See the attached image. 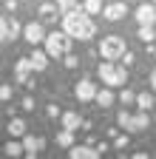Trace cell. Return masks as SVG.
<instances>
[{
    "mask_svg": "<svg viewBox=\"0 0 156 159\" xmlns=\"http://www.w3.org/2000/svg\"><path fill=\"white\" fill-rule=\"evenodd\" d=\"M63 31H68L74 40H91L96 34V23L91 20V14H85L80 6H77L74 11L63 14Z\"/></svg>",
    "mask_w": 156,
    "mask_h": 159,
    "instance_id": "obj_1",
    "label": "cell"
},
{
    "mask_svg": "<svg viewBox=\"0 0 156 159\" xmlns=\"http://www.w3.org/2000/svg\"><path fill=\"white\" fill-rule=\"evenodd\" d=\"M100 80H102L108 88L125 85L128 83V68L125 66H116V60H105V63L100 66Z\"/></svg>",
    "mask_w": 156,
    "mask_h": 159,
    "instance_id": "obj_2",
    "label": "cell"
},
{
    "mask_svg": "<svg viewBox=\"0 0 156 159\" xmlns=\"http://www.w3.org/2000/svg\"><path fill=\"white\" fill-rule=\"evenodd\" d=\"M46 51H48V57H65L68 51H71V43H74V37L68 34V31H51V34H46Z\"/></svg>",
    "mask_w": 156,
    "mask_h": 159,
    "instance_id": "obj_3",
    "label": "cell"
},
{
    "mask_svg": "<svg viewBox=\"0 0 156 159\" xmlns=\"http://www.w3.org/2000/svg\"><path fill=\"white\" fill-rule=\"evenodd\" d=\"M116 122H119V128H125L128 134H139V131H148V125H150V116H148V111H139V114L119 111Z\"/></svg>",
    "mask_w": 156,
    "mask_h": 159,
    "instance_id": "obj_4",
    "label": "cell"
},
{
    "mask_svg": "<svg viewBox=\"0 0 156 159\" xmlns=\"http://www.w3.org/2000/svg\"><path fill=\"white\" fill-rule=\"evenodd\" d=\"M125 51H128V46H125V37L122 34H105L102 43H100L102 60H119Z\"/></svg>",
    "mask_w": 156,
    "mask_h": 159,
    "instance_id": "obj_5",
    "label": "cell"
},
{
    "mask_svg": "<svg viewBox=\"0 0 156 159\" xmlns=\"http://www.w3.org/2000/svg\"><path fill=\"white\" fill-rule=\"evenodd\" d=\"M31 60L29 57H20V60H17V63H14V80H17V83H26L29 88H34V80H31Z\"/></svg>",
    "mask_w": 156,
    "mask_h": 159,
    "instance_id": "obj_6",
    "label": "cell"
},
{
    "mask_svg": "<svg viewBox=\"0 0 156 159\" xmlns=\"http://www.w3.org/2000/svg\"><path fill=\"white\" fill-rule=\"evenodd\" d=\"M23 37L29 40L31 46L43 43V40H46V29H43V23H37V20H31V23H26V26H23Z\"/></svg>",
    "mask_w": 156,
    "mask_h": 159,
    "instance_id": "obj_7",
    "label": "cell"
},
{
    "mask_svg": "<svg viewBox=\"0 0 156 159\" xmlns=\"http://www.w3.org/2000/svg\"><path fill=\"white\" fill-rule=\"evenodd\" d=\"M136 23L139 26H153L156 23V3H142V6H136Z\"/></svg>",
    "mask_w": 156,
    "mask_h": 159,
    "instance_id": "obj_8",
    "label": "cell"
},
{
    "mask_svg": "<svg viewBox=\"0 0 156 159\" xmlns=\"http://www.w3.org/2000/svg\"><path fill=\"white\" fill-rule=\"evenodd\" d=\"M68 156H71V159H100L102 151L94 148V145H71V148H68Z\"/></svg>",
    "mask_w": 156,
    "mask_h": 159,
    "instance_id": "obj_9",
    "label": "cell"
},
{
    "mask_svg": "<svg viewBox=\"0 0 156 159\" xmlns=\"http://www.w3.org/2000/svg\"><path fill=\"white\" fill-rule=\"evenodd\" d=\"M105 20H111V23H116V20H122L128 14V6H125V0H111V3L102 9Z\"/></svg>",
    "mask_w": 156,
    "mask_h": 159,
    "instance_id": "obj_10",
    "label": "cell"
},
{
    "mask_svg": "<svg viewBox=\"0 0 156 159\" xmlns=\"http://www.w3.org/2000/svg\"><path fill=\"white\" fill-rule=\"evenodd\" d=\"M74 97L80 99V102H91V99L96 97V83H91V80H80L74 88Z\"/></svg>",
    "mask_w": 156,
    "mask_h": 159,
    "instance_id": "obj_11",
    "label": "cell"
},
{
    "mask_svg": "<svg viewBox=\"0 0 156 159\" xmlns=\"http://www.w3.org/2000/svg\"><path fill=\"white\" fill-rule=\"evenodd\" d=\"M43 148H46V139H43V136H31V134H26V136H23V151H26V156H31V159H34Z\"/></svg>",
    "mask_w": 156,
    "mask_h": 159,
    "instance_id": "obj_12",
    "label": "cell"
},
{
    "mask_svg": "<svg viewBox=\"0 0 156 159\" xmlns=\"http://www.w3.org/2000/svg\"><path fill=\"white\" fill-rule=\"evenodd\" d=\"M60 116H63V128H68V131H77V128L82 125V116L77 114V111H65Z\"/></svg>",
    "mask_w": 156,
    "mask_h": 159,
    "instance_id": "obj_13",
    "label": "cell"
},
{
    "mask_svg": "<svg viewBox=\"0 0 156 159\" xmlns=\"http://www.w3.org/2000/svg\"><path fill=\"white\" fill-rule=\"evenodd\" d=\"M29 60H31V68L34 71H46L48 68V51H34Z\"/></svg>",
    "mask_w": 156,
    "mask_h": 159,
    "instance_id": "obj_14",
    "label": "cell"
},
{
    "mask_svg": "<svg viewBox=\"0 0 156 159\" xmlns=\"http://www.w3.org/2000/svg\"><path fill=\"white\" fill-rule=\"evenodd\" d=\"M114 99H116L114 91H111V88H102V91H96L94 102H96V105H102V108H111V105H114Z\"/></svg>",
    "mask_w": 156,
    "mask_h": 159,
    "instance_id": "obj_15",
    "label": "cell"
},
{
    "mask_svg": "<svg viewBox=\"0 0 156 159\" xmlns=\"http://www.w3.org/2000/svg\"><path fill=\"white\" fill-rule=\"evenodd\" d=\"M133 102H136V108H139V111H148V108H153V97H150L148 91H142V94H136Z\"/></svg>",
    "mask_w": 156,
    "mask_h": 159,
    "instance_id": "obj_16",
    "label": "cell"
},
{
    "mask_svg": "<svg viewBox=\"0 0 156 159\" xmlns=\"http://www.w3.org/2000/svg\"><path fill=\"white\" fill-rule=\"evenodd\" d=\"M9 134L11 136H26V122H23V119H9Z\"/></svg>",
    "mask_w": 156,
    "mask_h": 159,
    "instance_id": "obj_17",
    "label": "cell"
},
{
    "mask_svg": "<svg viewBox=\"0 0 156 159\" xmlns=\"http://www.w3.org/2000/svg\"><path fill=\"white\" fill-rule=\"evenodd\" d=\"M57 145H60V148H71V145H74V131L63 128L60 134H57Z\"/></svg>",
    "mask_w": 156,
    "mask_h": 159,
    "instance_id": "obj_18",
    "label": "cell"
},
{
    "mask_svg": "<svg viewBox=\"0 0 156 159\" xmlns=\"http://www.w3.org/2000/svg\"><path fill=\"white\" fill-rule=\"evenodd\" d=\"M40 14H43V20H54L57 17V3H40Z\"/></svg>",
    "mask_w": 156,
    "mask_h": 159,
    "instance_id": "obj_19",
    "label": "cell"
},
{
    "mask_svg": "<svg viewBox=\"0 0 156 159\" xmlns=\"http://www.w3.org/2000/svg\"><path fill=\"white\" fill-rule=\"evenodd\" d=\"M82 11L85 14H100L102 11V0H85V3H82Z\"/></svg>",
    "mask_w": 156,
    "mask_h": 159,
    "instance_id": "obj_20",
    "label": "cell"
},
{
    "mask_svg": "<svg viewBox=\"0 0 156 159\" xmlns=\"http://www.w3.org/2000/svg\"><path fill=\"white\" fill-rule=\"evenodd\" d=\"M6 156H23L26 151H23V142H6Z\"/></svg>",
    "mask_w": 156,
    "mask_h": 159,
    "instance_id": "obj_21",
    "label": "cell"
},
{
    "mask_svg": "<svg viewBox=\"0 0 156 159\" xmlns=\"http://www.w3.org/2000/svg\"><path fill=\"white\" fill-rule=\"evenodd\" d=\"M153 37H156L153 26H139V40L142 43H153Z\"/></svg>",
    "mask_w": 156,
    "mask_h": 159,
    "instance_id": "obj_22",
    "label": "cell"
},
{
    "mask_svg": "<svg viewBox=\"0 0 156 159\" xmlns=\"http://www.w3.org/2000/svg\"><path fill=\"white\" fill-rule=\"evenodd\" d=\"M20 34H23V26H20V23H17V20L11 17V20H9V40H17Z\"/></svg>",
    "mask_w": 156,
    "mask_h": 159,
    "instance_id": "obj_23",
    "label": "cell"
},
{
    "mask_svg": "<svg viewBox=\"0 0 156 159\" xmlns=\"http://www.w3.org/2000/svg\"><path fill=\"white\" fill-rule=\"evenodd\" d=\"M77 9V0H57V11L65 14V11H74Z\"/></svg>",
    "mask_w": 156,
    "mask_h": 159,
    "instance_id": "obj_24",
    "label": "cell"
},
{
    "mask_svg": "<svg viewBox=\"0 0 156 159\" xmlns=\"http://www.w3.org/2000/svg\"><path fill=\"white\" fill-rule=\"evenodd\" d=\"M3 40H9V20L0 17V43H3Z\"/></svg>",
    "mask_w": 156,
    "mask_h": 159,
    "instance_id": "obj_25",
    "label": "cell"
},
{
    "mask_svg": "<svg viewBox=\"0 0 156 159\" xmlns=\"http://www.w3.org/2000/svg\"><path fill=\"white\" fill-rule=\"evenodd\" d=\"M11 99V85H0V102H9Z\"/></svg>",
    "mask_w": 156,
    "mask_h": 159,
    "instance_id": "obj_26",
    "label": "cell"
},
{
    "mask_svg": "<svg viewBox=\"0 0 156 159\" xmlns=\"http://www.w3.org/2000/svg\"><path fill=\"white\" fill-rule=\"evenodd\" d=\"M119 99H122V102L128 105V102H133V99H136V94H133V91H128V88H122V94H119Z\"/></svg>",
    "mask_w": 156,
    "mask_h": 159,
    "instance_id": "obj_27",
    "label": "cell"
},
{
    "mask_svg": "<svg viewBox=\"0 0 156 159\" xmlns=\"http://www.w3.org/2000/svg\"><path fill=\"white\" fill-rule=\"evenodd\" d=\"M125 145H128V134H125V136H116V139H114V148H125Z\"/></svg>",
    "mask_w": 156,
    "mask_h": 159,
    "instance_id": "obj_28",
    "label": "cell"
},
{
    "mask_svg": "<svg viewBox=\"0 0 156 159\" xmlns=\"http://www.w3.org/2000/svg\"><path fill=\"white\" fill-rule=\"evenodd\" d=\"M23 108H26V111H34V99H31V97H23Z\"/></svg>",
    "mask_w": 156,
    "mask_h": 159,
    "instance_id": "obj_29",
    "label": "cell"
},
{
    "mask_svg": "<svg viewBox=\"0 0 156 159\" xmlns=\"http://www.w3.org/2000/svg\"><path fill=\"white\" fill-rule=\"evenodd\" d=\"M65 66H68V68H74V66H77V57H71V54H65Z\"/></svg>",
    "mask_w": 156,
    "mask_h": 159,
    "instance_id": "obj_30",
    "label": "cell"
},
{
    "mask_svg": "<svg viewBox=\"0 0 156 159\" xmlns=\"http://www.w3.org/2000/svg\"><path fill=\"white\" fill-rule=\"evenodd\" d=\"M150 88H153V91H156V68H153V71H150Z\"/></svg>",
    "mask_w": 156,
    "mask_h": 159,
    "instance_id": "obj_31",
    "label": "cell"
},
{
    "mask_svg": "<svg viewBox=\"0 0 156 159\" xmlns=\"http://www.w3.org/2000/svg\"><path fill=\"white\" fill-rule=\"evenodd\" d=\"M153 105H156V97H153Z\"/></svg>",
    "mask_w": 156,
    "mask_h": 159,
    "instance_id": "obj_32",
    "label": "cell"
},
{
    "mask_svg": "<svg viewBox=\"0 0 156 159\" xmlns=\"http://www.w3.org/2000/svg\"><path fill=\"white\" fill-rule=\"evenodd\" d=\"M153 3H156V0H153Z\"/></svg>",
    "mask_w": 156,
    "mask_h": 159,
    "instance_id": "obj_33",
    "label": "cell"
},
{
    "mask_svg": "<svg viewBox=\"0 0 156 159\" xmlns=\"http://www.w3.org/2000/svg\"><path fill=\"white\" fill-rule=\"evenodd\" d=\"M40 3H43V0H40Z\"/></svg>",
    "mask_w": 156,
    "mask_h": 159,
    "instance_id": "obj_34",
    "label": "cell"
}]
</instances>
